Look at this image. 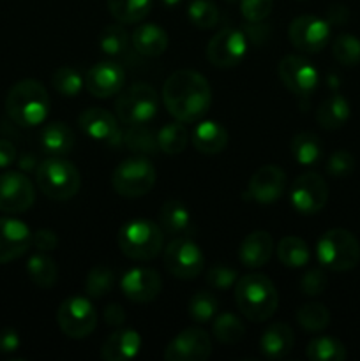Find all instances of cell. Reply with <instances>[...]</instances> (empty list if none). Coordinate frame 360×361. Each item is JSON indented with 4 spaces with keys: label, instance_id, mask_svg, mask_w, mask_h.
Listing matches in <instances>:
<instances>
[{
    "label": "cell",
    "instance_id": "9a60e30c",
    "mask_svg": "<svg viewBox=\"0 0 360 361\" xmlns=\"http://www.w3.org/2000/svg\"><path fill=\"white\" fill-rule=\"evenodd\" d=\"M35 201V190L27 175L20 171H6L0 175V212L23 214Z\"/></svg>",
    "mask_w": 360,
    "mask_h": 361
},
{
    "label": "cell",
    "instance_id": "2e32d148",
    "mask_svg": "<svg viewBox=\"0 0 360 361\" xmlns=\"http://www.w3.org/2000/svg\"><path fill=\"white\" fill-rule=\"evenodd\" d=\"M212 355V341L201 328H186L164 349L168 361H203Z\"/></svg>",
    "mask_w": 360,
    "mask_h": 361
},
{
    "label": "cell",
    "instance_id": "8fae6325",
    "mask_svg": "<svg viewBox=\"0 0 360 361\" xmlns=\"http://www.w3.org/2000/svg\"><path fill=\"white\" fill-rule=\"evenodd\" d=\"M247 51V35L239 28H222L207 46L208 62L219 69H229L242 62Z\"/></svg>",
    "mask_w": 360,
    "mask_h": 361
},
{
    "label": "cell",
    "instance_id": "4fadbf2b",
    "mask_svg": "<svg viewBox=\"0 0 360 361\" xmlns=\"http://www.w3.org/2000/svg\"><path fill=\"white\" fill-rule=\"evenodd\" d=\"M277 73L282 85L296 97H309L320 83L316 67L300 55H286L279 62Z\"/></svg>",
    "mask_w": 360,
    "mask_h": 361
},
{
    "label": "cell",
    "instance_id": "cb8c5ba5",
    "mask_svg": "<svg viewBox=\"0 0 360 361\" xmlns=\"http://www.w3.org/2000/svg\"><path fill=\"white\" fill-rule=\"evenodd\" d=\"M274 252V240L267 231H253L242 240L239 259L247 268H261L270 261Z\"/></svg>",
    "mask_w": 360,
    "mask_h": 361
},
{
    "label": "cell",
    "instance_id": "681fc988",
    "mask_svg": "<svg viewBox=\"0 0 360 361\" xmlns=\"http://www.w3.org/2000/svg\"><path fill=\"white\" fill-rule=\"evenodd\" d=\"M32 245L39 252H52L59 245V236L52 229H39V231L32 233Z\"/></svg>",
    "mask_w": 360,
    "mask_h": 361
},
{
    "label": "cell",
    "instance_id": "f35d334b",
    "mask_svg": "<svg viewBox=\"0 0 360 361\" xmlns=\"http://www.w3.org/2000/svg\"><path fill=\"white\" fill-rule=\"evenodd\" d=\"M129 39L131 37L126 28H124V25H108L99 34V48L108 56L124 55L127 51V46H129Z\"/></svg>",
    "mask_w": 360,
    "mask_h": 361
},
{
    "label": "cell",
    "instance_id": "484cf974",
    "mask_svg": "<svg viewBox=\"0 0 360 361\" xmlns=\"http://www.w3.org/2000/svg\"><path fill=\"white\" fill-rule=\"evenodd\" d=\"M76 137L73 129L64 122H49L39 134V145L49 157H62L73 152Z\"/></svg>",
    "mask_w": 360,
    "mask_h": 361
},
{
    "label": "cell",
    "instance_id": "7bdbcfd3",
    "mask_svg": "<svg viewBox=\"0 0 360 361\" xmlns=\"http://www.w3.org/2000/svg\"><path fill=\"white\" fill-rule=\"evenodd\" d=\"M334 59L344 67H355L360 63V39L353 34H341L332 44Z\"/></svg>",
    "mask_w": 360,
    "mask_h": 361
},
{
    "label": "cell",
    "instance_id": "6da1fadb",
    "mask_svg": "<svg viewBox=\"0 0 360 361\" xmlns=\"http://www.w3.org/2000/svg\"><path fill=\"white\" fill-rule=\"evenodd\" d=\"M162 99L169 115L179 122H198L208 111L212 90L205 76L193 69H180L166 80Z\"/></svg>",
    "mask_w": 360,
    "mask_h": 361
},
{
    "label": "cell",
    "instance_id": "9c48e42d",
    "mask_svg": "<svg viewBox=\"0 0 360 361\" xmlns=\"http://www.w3.org/2000/svg\"><path fill=\"white\" fill-rule=\"evenodd\" d=\"M56 323L69 338H87L97 326V312L88 298L71 296L60 303L56 310Z\"/></svg>",
    "mask_w": 360,
    "mask_h": 361
},
{
    "label": "cell",
    "instance_id": "7dc6e473",
    "mask_svg": "<svg viewBox=\"0 0 360 361\" xmlns=\"http://www.w3.org/2000/svg\"><path fill=\"white\" fill-rule=\"evenodd\" d=\"M272 7H274V0H240V11L247 23L265 21V18H268V14L272 13Z\"/></svg>",
    "mask_w": 360,
    "mask_h": 361
},
{
    "label": "cell",
    "instance_id": "30bf717a",
    "mask_svg": "<svg viewBox=\"0 0 360 361\" xmlns=\"http://www.w3.org/2000/svg\"><path fill=\"white\" fill-rule=\"evenodd\" d=\"M164 267L180 281H193L205 270V256L191 238H173L164 249Z\"/></svg>",
    "mask_w": 360,
    "mask_h": 361
},
{
    "label": "cell",
    "instance_id": "60d3db41",
    "mask_svg": "<svg viewBox=\"0 0 360 361\" xmlns=\"http://www.w3.org/2000/svg\"><path fill=\"white\" fill-rule=\"evenodd\" d=\"M187 312H189L191 319L196 321V323L214 321V317L219 314V300L210 291H198L189 300Z\"/></svg>",
    "mask_w": 360,
    "mask_h": 361
},
{
    "label": "cell",
    "instance_id": "7402d4cb",
    "mask_svg": "<svg viewBox=\"0 0 360 361\" xmlns=\"http://www.w3.org/2000/svg\"><path fill=\"white\" fill-rule=\"evenodd\" d=\"M159 226L162 233L172 238H189L194 231L193 215L182 201L169 200L159 212Z\"/></svg>",
    "mask_w": 360,
    "mask_h": 361
},
{
    "label": "cell",
    "instance_id": "8d00e7d4",
    "mask_svg": "<svg viewBox=\"0 0 360 361\" xmlns=\"http://www.w3.org/2000/svg\"><path fill=\"white\" fill-rule=\"evenodd\" d=\"M212 331H214L215 338L221 344L235 345L246 335V328H244L242 321L232 312H222L214 317V324H212Z\"/></svg>",
    "mask_w": 360,
    "mask_h": 361
},
{
    "label": "cell",
    "instance_id": "836d02e7",
    "mask_svg": "<svg viewBox=\"0 0 360 361\" xmlns=\"http://www.w3.org/2000/svg\"><path fill=\"white\" fill-rule=\"evenodd\" d=\"M306 356L311 361H344L348 353H346L344 344L334 337H321L313 338L306 349Z\"/></svg>",
    "mask_w": 360,
    "mask_h": 361
},
{
    "label": "cell",
    "instance_id": "f907efd6",
    "mask_svg": "<svg viewBox=\"0 0 360 361\" xmlns=\"http://www.w3.org/2000/svg\"><path fill=\"white\" fill-rule=\"evenodd\" d=\"M21 344V338L14 328H4L0 330V353H14Z\"/></svg>",
    "mask_w": 360,
    "mask_h": 361
},
{
    "label": "cell",
    "instance_id": "ffe728a7",
    "mask_svg": "<svg viewBox=\"0 0 360 361\" xmlns=\"http://www.w3.org/2000/svg\"><path fill=\"white\" fill-rule=\"evenodd\" d=\"M126 73L116 62H99L85 74V87L94 97L108 99L124 88Z\"/></svg>",
    "mask_w": 360,
    "mask_h": 361
},
{
    "label": "cell",
    "instance_id": "603a6c76",
    "mask_svg": "<svg viewBox=\"0 0 360 361\" xmlns=\"http://www.w3.org/2000/svg\"><path fill=\"white\" fill-rule=\"evenodd\" d=\"M141 337L138 331L124 328L116 330L102 342L101 358L106 361H127L140 355Z\"/></svg>",
    "mask_w": 360,
    "mask_h": 361
},
{
    "label": "cell",
    "instance_id": "3957f363",
    "mask_svg": "<svg viewBox=\"0 0 360 361\" xmlns=\"http://www.w3.org/2000/svg\"><path fill=\"white\" fill-rule=\"evenodd\" d=\"M6 111L14 123L35 127L48 118L49 95L44 85L35 80H21L6 97Z\"/></svg>",
    "mask_w": 360,
    "mask_h": 361
},
{
    "label": "cell",
    "instance_id": "ac0fdd59",
    "mask_svg": "<svg viewBox=\"0 0 360 361\" xmlns=\"http://www.w3.org/2000/svg\"><path fill=\"white\" fill-rule=\"evenodd\" d=\"M124 296L134 303H148L159 296L162 279L152 268H131L120 281Z\"/></svg>",
    "mask_w": 360,
    "mask_h": 361
},
{
    "label": "cell",
    "instance_id": "7c38bea8",
    "mask_svg": "<svg viewBox=\"0 0 360 361\" xmlns=\"http://www.w3.org/2000/svg\"><path fill=\"white\" fill-rule=\"evenodd\" d=\"M293 208L304 215H314L325 208L328 201V185L321 175L307 171L293 182L289 190Z\"/></svg>",
    "mask_w": 360,
    "mask_h": 361
},
{
    "label": "cell",
    "instance_id": "ab89813d",
    "mask_svg": "<svg viewBox=\"0 0 360 361\" xmlns=\"http://www.w3.org/2000/svg\"><path fill=\"white\" fill-rule=\"evenodd\" d=\"M52 85L64 97H76L85 87V76H81L80 71L74 67L62 66L52 74Z\"/></svg>",
    "mask_w": 360,
    "mask_h": 361
},
{
    "label": "cell",
    "instance_id": "ee69618b",
    "mask_svg": "<svg viewBox=\"0 0 360 361\" xmlns=\"http://www.w3.org/2000/svg\"><path fill=\"white\" fill-rule=\"evenodd\" d=\"M191 23L201 30L214 28L219 21V9L212 0H193L187 9Z\"/></svg>",
    "mask_w": 360,
    "mask_h": 361
},
{
    "label": "cell",
    "instance_id": "e575fe53",
    "mask_svg": "<svg viewBox=\"0 0 360 361\" xmlns=\"http://www.w3.org/2000/svg\"><path fill=\"white\" fill-rule=\"evenodd\" d=\"M124 143L131 152L140 155H150L159 150L157 134L152 133L145 123L127 126L126 134H124Z\"/></svg>",
    "mask_w": 360,
    "mask_h": 361
},
{
    "label": "cell",
    "instance_id": "f546056e",
    "mask_svg": "<svg viewBox=\"0 0 360 361\" xmlns=\"http://www.w3.org/2000/svg\"><path fill=\"white\" fill-rule=\"evenodd\" d=\"M289 152L300 166H316L323 159V141L314 133H299L289 143Z\"/></svg>",
    "mask_w": 360,
    "mask_h": 361
},
{
    "label": "cell",
    "instance_id": "83f0119b",
    "mask_svg": "<svg viewBox=\"0 0 360 361\" xmlns=\"http://www.w3.org/2000/svg\"><path fill=\"white\" fill-rule=\"evenodd\" d=\"M352 116V108L344 95L332 94L318 106L316 122L318 126L327 130H337L346 126Z\"/></svg>",
    "mask_w": 360,
    "mask_h": 361
},
{
    "label": "cell",
    "instance_id": "5bb4252c",
    "mask_svg": "<svg viewBox=\"0 0 360 361\" xmlns=\"http://www.w3.org/2000/svg\"><path fill=\"white\" fill-rule=\"evenodd\" d=\"M288 37L299 51L318 53L328 44L330 23L314 14H302L289 23Z\"/></svg>",
    "mask_w": 360,
    "mask_h": 361
},
{
    "label": "cell",
    "instance_id": "c3c4849f",
    "mask_svg": "<svg viewBox=\"0 0 360 361\" xmlns=\"http://www.w3.org/2000/svg\"><path fill=\"white\" fill-rule=\"evenodd\" d=\"M327 284L328 282L325 271L313 268V270L306 271L300 279V291L307 296H318L327 289Z\"/></svg>",
    "mask_w": 360,
    "mask_h": 361
},
{
    "label": "cell",
    "instance_id": "f5cc1de1",
    "mask_svg": "<svg viewBox=\"0 0 360 361\" xmlns=\"http://www.w3.org/2000/svg\"><path fill=\"white\" fill-rule=\"evenodd\" d=\"M16 161V147L9 140H0V168H7Z\"/></svg>",
    "mask_w": 360,
    "mask_h": 361
},
{
    "label": "cell",
    "instance_id": "e0dca14e",
    "mask_svg": "<svg viewBox=\"0 0 360 361\" xmlns=\"http://www.w3.org/2000/svg\"><path fill=\"white\" fill-rule=\"evenodd\" d=\"M80 129L90 140L99 143L116 145L124 143V134L120 133L119 118L104 108H87L78 118Z\"/></svg>",
    "mask_w": 360,
    "mask_h": 361
},
{
    "label": "cell",
    "instance_id": "db71d44e",
    "mask_svg": "<svg viewBox=\"0 0 360 361\" xmlns=\"http://www.w3.org/2000/svg\"><path fill=\"white\" fill-rule=\"evenodd\" d=\"M327 16V21L330 25H344L346 21H348L349 13L344 6H341V4H334V6L328 9Z\"/></svg>",
    "mask_w": 360,
    "mask_h": 361
},
{
    "label": "cell",
    "instance_id": "4dcf8cb0",
    "mask_svg": "<svg viewBox=\"0 0 360 361\" xmlns=\"http://www.w3.org/2000/svg\"><path fill=\"white\" fill-rule=\"evenodd\" d=\"M275 252H277L279 263L284 264L286 268L306 267L311 257L309 245L299 236H284L279 240Z\"/></svg>",
    "mask_w": 360,
    "mask_h": 361
},
{
    "label": "cell",
    "instance_id": "816d5d0a",
    "mask_svg": "<svg viewBox=\"0 0 360 361\" xmlns=\"http://www.w3.org/2000/svg\"><path fill=\"white\" fill-rule=\"evenodd\" d=\"M104 321L108 326H120L126 321V310L119 303H112L104 309Z\"/></svg>",
    "mask_w": 360,
    "mask_h": 361
},
{
    "label": "cell",
    "instance_id": "ba28073f",
    "mask_svg": "<svg viewBox=\"0 0 360 361\" xmlns=\"http://www.w3.org/2000/svg\"><path fill=\"white\" fill-rule=\"evenodd\" d=\"M157 92L147 83H134L124 92L120 90L115 102L116 118L124 126L150 122L157 115Z\"/></svg>",
    "mask_w": 360,
    "mask_h": 361
},
{
    "label": "cell",
    "instance_id": "f6af8a7d",
    "mask_svg": "<svg viewBox=\"0 0 360 361\" xmlns=\"http://www.w3.org/2000/svg\"><path fill=\"white\" fill-rule=\"evenodd\" d=\"M236 281H239L236 270L226 267V264H214L207 271V284L212 289H217V291H226V289L233 288Z\"/></svg>",
    "mask_w": 360,
    "mask_h": 361
},
{
    "label": "cell",
    "instance_id": "277c9868",
    "mask_svg": "<svg viewBox=\"0 0 360 361\" xmlns=\"http://www.w3.org/2000/svg\"><path fill=\"white\" fill-rule=\"evenodd\" d=\"M120 250L133 261H150L161 254L164 233L161 226L148 219H133L119 229L116 235Z\"/></svg>",
    "mask_w": 360,
    "mask_h": 361
},
{
    "label": "cell",
    "instance_id": "9f6ffc18",
    "mask_svg": "<svg viewBox=\"0 0 360 361\" xmlns=\"http://www.w3.org/2000/svg\"><path fill=\"white\" fill-rule=\"evenodd\" d=\"M162 2H164L166 6H169V7H175L176 4L180 2V0H162Z\"/></svg>",
    "mask_w": 360,
    "mask_h": 361
},
{
    "label": "cell",
    "instance_id": "d590c367",
    "mask_svg": "<svg viewBox=\"0 0 360 361\" xmlns=\"http://www.w3.org/2000/svg\"><path fill=\"white\" fill-rule=\"evenodd\" d=\"M157 143L159 150H162L164 154H182L186 150L187 143H189V133H187L182 122L175 120V122L166 123V126L161 127V130L157 133Z\"/></svg>",
    "mask_w": 360,
    "mask_h": 361
},
{
    "label": "cell",
    "instance_id": "5b68a950",
    "mask_svg": "<svg viewBox=\"0 0 360 361\" xmlns=\"http://www.w3.org/2000/svg\"><path fill=\"white\" fill-rule=\"evenodd\" d=\"M35 182L46 197L67 201L81 189V175L73 162L62 157H48L35 168Z\"/></svg>",
    "mask_w": 360,
    "mask_h": 361
},
{
    "label": "cell",
    "instance_id": "b9f144b4",
    "mask_svg": "<svg viewBox=\"0 0 360 361\" xmlns=\"http://www.w3.org/2000/svg\"><path fill=\"white\" fill-rule=\"evenodd\" d=\"M113 286H115V274L112 268L102 264L92 268L85 279V293L90 298H102L112 291Z\"/></svg>",
    "mask_w": 360,
    "mask_h": 361
},
{
    "label": "cell",
    "instance_id": "d6a6232c",
    "mask_svg": "<svg viewBox=\"0 0 360 361\" xmlns=\"http://www.w3.org/2000/svg\"><path fill=\"white\" fill-rule=\"evenodd\" d=\"M154 0H108L109 14L119 23H138L145 20Z\"/></svg>",
    "mask_w": 360,
    "mask_h": 361
},
{
    "label": "cell",
    "instance_id": "bcb514c9",
    "mask_svg": "<svg viewBox=\"0 0 360 361\" xmlns=\"http://www.w3.org/2000/svg\"><path fill=\"white\" fill-rule=\"evenodd\" d=\"M355 157L348 150H337L328 157L327 173L334 178H346L355 169Z\"/></svg>",
    "mask_w": 360,
    "mask_h": 361
},
{
    "label": "cell",
    "instance_id": "44dd1931",
    "mask_svg": "<svg viewBox=\"0 0 360 361\" xmlns=\"http://www.w3.org/2000/svg\"><path fill=\"white\" fill-rule=\"evenodd\" d=\"M286 189V173L279 166H261L249 180L247 192L256 203L270 204L282 196Z\"/></svg>",
    "mask_w": 360,
    "mask_h": 361
},
{
    "label": "cell",
    "instance_id": "1f68e13d",
    "mask_svg": "<svg viewBox=\"0 0 360 361\" xmlns=\"http://www.w3.org/2000/svg\"><path fill=\"white\" fill-rule=\"evenodd\" d=\"M27 274L35 286L49 289L55 286L56 277H59V268L52 257L46 256V252H37L28 259Z\"/></svg>",
    "mask_w": 360,
    "mask_h": 361
},
{
    "label": "cell",
    "instance_id": "74e56055",
    "mask_svg": "<svg viewBox=\"0 0 360 361\" xmlns=\"http://www.w3.org/2000/svg\"><path fill=\"white\" fill-rule=\"evenodd\" d=\"M296 323L311 334H320L330 324V312L318 302L304 303L296 309Z\"/></svg>",
    "mask_w": 360,
    "mask_h": 361
},
{
    "label": "cell",
    "instance_id": "52a82bcc",
    "mask_svg": "<svg viewBox=\"0 0 360 361\" xmlns=\"http://www.w3.org/2000/svg\"><path fill=\"white\" fill-rule=\"evenodd\" d=\"M112 185L119 196L127 200L147 196L155 185L154 164L141 155L126 159L113 169Z\"/></svg>",
    "mask_w": 360,
    "mask_h": 361
},
{
    "label": "cell",
    "instance_id": "d4e9b609",
    "mask_svg": "<svg viewBox=\"0 0 360 361\" xmlns=\"http://www.w3.org/2000/svg\"><path fill=\"white\" fill-rule=\"evenodd\" d=\"M295 344L293 330L284 323H274L261 334L260 351L267 360H282Z\"/></svg>",
    "mask_w": 360,
    "mask_h": 361
},
{
    "label": "cell",
    "instance_id": "7a4b0ae2",
    "mask_svg": "<svg viewBox=\"0 0 360 361\" xmlns=\"http://www.w3.org/2000/svg\"><path fill=\"white\" fill-rule=\"evenodd\" d=\"M235 302L246 319L263 323L277 310L279 295L274 282L267 275L249 274L236 281Z\"/></svg>",
    "mask_w": 360,
    "mask_h": 361
},
{
    "label": "cell",
    "instance_id": "8992f818",
    "mask_svg": "<svg viewBox=\"0 0 360 361\" xmlns=\"http://www.w3.org/2000/svg\"><path fill=\"white\" fill-rule=\"evenodd\" d=\"M316 256L321 267L332 271L353 270L360 261V243L348 229H328L318 240Z\"/></svg>",
    "mask_w": 360,
    "mask_h": 361
},
{
    "label": "cell",
    "instance_id": "f1b7e54d",
    "mask_svg": "<svg viewBox=\"0 0 360 361\" xmlns=\"http://www.w3.org/2000/svg\"><path fill=\"white\" fill-rule=\"evenodd\" d=\"M134 49L143 56H161L168 48V34L155 23H143L131 35Z\"/></svg>",
    "mask_w": 360,
    "mask_h": 361
},
{
    "label": "cell",
    "instance_id": "4316f807",
    "mask_svg": "<svg viewBox=\"0 0 360 361\" xmlns=\"http://www.w3.org/2000/svg\"><path fill=\"white\" fill-rule=\"evenodd\" d=\"M193 145L200 154H221L228 145V130L215 120H201L193 130Z\"/></svg>",
    "mask_w": 360,
    "mask_h": 361
},
{
    "label": "cell",
    "instance_id": "680465c9",
    "mask_svg": "<svg viewBox=\"0 0 360 361\" xmlns=\"http://www.w3.org/2000/svg\"><path fill=\"white\" fill-rule=\"evenodd\" d=\"M299 2H306V0H299Z\"/></svg>",
    "mask_w": 360,
    "mask_h": 361
},
{
    "label": "cell",
    "instance_id": "6f0895ef",
    "mask_svg": "<svg viewBox=\"0 0 360 361\" xmlns=\"http://www.w3.org/2000/svg\"><path fill=\"white\" fill-rule=\"evenodd\" d=\"M228 2H236V0H228Z\"/></svg>",
    "mask_w": 360,
    "mask_h": 361
},
{
    "label": "cell",
    "instance_id": "11a10c76",
    "mask_svg": "<svg viewBox=\"0 0 360 361\" xmlns=\"http://www.w3.org/2000/svg\"><path fill=\"white\" fill-rule=\"evenodd\" d=\"M34 166H35V161H34V157H32V155H27V157H23L20 161V168L21 169H34ZM35 168H37V166H35Z\"/></svg>",
    "mask_w": 360,
    "mask_h": 361
},
{
    "label": "cell",
    "instance_id": "d6986e66",
    "mask_svg": "<svg viewBox=\"0 0 360 361\" xmlns=\"http://www.w3.org/2000/svg\"><path fill=\"white\" fill-rule=\"evenodd\" d=\"M32 245V231L25 222L0 217V264L20 259Z\"/></svg>",
    "mask_w": 360,
    "mask_h": 361
}]
</instances>
